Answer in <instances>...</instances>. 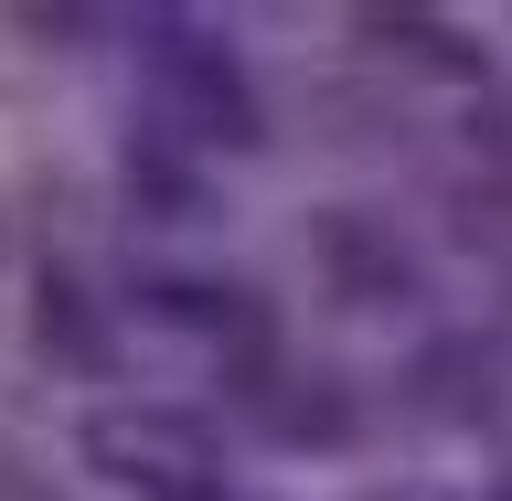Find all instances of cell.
Wrapping results in <instances>:
<instances>
[{"mask_svg":"<svg viewBox=\"0 0 512 501\" xmlns=\"http://www.w3.org/2000/svg\"><path fill=\"white\" fill-rule=\"evenodd\" d=\"M86 470L128 480L150 501H214L224 491V438L203 416H171V406H107V416H86Z\"/></svg>","mask_w":512,"mask_h":501,"instance_id":"6da1fadb","label":"cell"},{"mask_svg":"<svg viewBox=\"0 0 512 501\" xmlns=\"http://www.w3.org/2000/svg\"><path fill=\"white\" fill-rule=\"evenodd\" d=\"M150 128L160 150L171 139H214V150H256V96L246 75H235V54H224L214 32H171L150 64Z\"/></svg>","mask_w":512,"mask_h":501,"instance_id":"7a4b0ae2","label":"cell"},{"mask_svg":"<svg viewBox=\"0 0 512 501\" xmlns=\"http://www.w3.org/2000/svg\"><path fill=\"white\" fill-rule=\"evenodd\" d=\"M310 246H320V278H331V299H406V288H416V256L395 246L374 214H320V224H310Z\"/></svg>","mask_w":512,"mask_h":501,"instance_id":"3957f363","label":"cell"},{"mask_svg":"<svg viewBox=\"0 0 512 501\" xmlns=\"http://www.w3.org/2000/svg\"><path fill=\"white\" fill-rule=\"evenodd\" d=\"M363 43H384L395 64H416V75H480V43L459 22H427V11H363Z\"/></svg>","mask_w":512,"mask_h":501,"instance_id":"277c9868","label":"cell"},{"mask_svg":"<svg viewBox=\"0 0 512 501\" xmlns=\"http://www.w3.org/2000/svg\"><path fill=\"white\" fill-rule=\"evenodd\" d=\"M32 331H43V352H54V363H75V374H107V320L86 310V288L64 278H43V310H32Z\"/></svg>","mask_w":512,"mask_h":501,"instance_id":"5b68a950","label":"cell"},{"mask_svg":"<svg viewBox=\"0 0 512 501\" xmlns=\"http://www.w3.org/2000/svg\"><path fill=\"white\" fill-rule=\"evenodd\" d=\"M128 192H139L160 224H214V182H203L192 160H171L160 139H139V160H128Z\"/></svg>","mask_w":512,"mask_h":501,"instance_id":"8992f818","label":"cell"},{"mask_svg":"<svg viewBox=\"0 0 512 501\" xmlns=\"http://www.w3.org/2000/svg\"><path fill=\"white\" fill-rule=\"evenodd\" d=\"M416 384H427V416H480V406H491V395H480V352H470V342L427 352V363H416Z\"/></svg>","mask_w":512,"mask_h":501,"instance_id":"52a82bcc","label":"cell"}]
</instances>
